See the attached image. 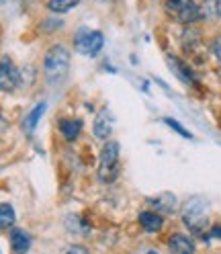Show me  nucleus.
<instances>
[{"label":"nucleus","mask_w":221,"mask_h":254,"mask_svg":"<svg viewBox=\"0 0 221 254\" xmlns=\"http://www.w3.org/2000/svg\"><path fill=\"white\" fill-rule=\"evenodd\" d=\"M43 70H45V76L50 78L52 82H61L70 70V52L59 43L54 45L52 50L45 54Z\"/></svg>","instance_id":"nucleus-1"},{"label":"nucleus","mask_w":221,"mask_h":254,"mask_svg":"<svg viewBox=\"0 0 221 254\" xmlns=\"http://www.w3.org/2000/svg\"><path fill=\"white\" fill-rule=\"evenodd\" d=\"M182 221L195 234H203L209 226V205L203 199H191L182 207Z\"/></svg>","instance_id":"nucleus-2"},{"label":"nucleus","mask_w":221,"mask_h":254,"mask_svg":"<svg viewBox=\"0 0 221 254\" xmlns=\"http://www.w3.org/2000/svg\"><path fill=\"white\" fill-rule=\"evenodd\" d=\"M166 12L182 25H195L203 19V10L193 0H168Z\"/></svg>","instance_id":"nucleus-3"},{"label":"nucleus","mask_w":221,"mask_h":254,"mask_svg":"<svg viewBox=\"0 0 221 254\" xmlns=\"http://www.w3.org/2000/svg\"><path fill=\"white\" fill-rule=\"evenodd\" d=\"M119 172V144L117 141H107L101 152L99 162V179L101 183H113Z\"/></svg>","instance_id":"nucleus-4"},{"label":"nucleus","mask_w":221,"mask_h":254,"mask_svg":"<svg viewBox=\"0 0 221 254\" xmlns=\"http://www.w3.org/2000/svg\"><path fill=\"white\" fill-rule=\"evenodd\" d=\"M105 45V37L101 31H88V29H82L78 31L76 37H74V47L76 52H80L82 56H90L94 58Z\"/></svg>","instance_id":"nucleus-5"},{"label":"nucleus","mask_w":221,"mask_h":254,"mask_svg":"<svg viewBox=\"0 0 221 254\" xmlns=\"http://www.w3.org/2000/svg\"><path fill=\"white\" fill-rule=\"evenodd\" d=\"M19 82H21V74L17 66L8 58H4L0 62V92H12L19 86Z\"/></svg>","instance_id":"nucleus-6"},{"label":"nucleus","mask_w":221,"mask_h":254,"mask_svg":"<svg viewBox=\"0 0 221 254\" xmlns=\"http://www.w3.org/2000/svg\"><path fill=\"white\" fill-rule=\"evenodd\" d=\"M92 133L97 139H109L110 133H113V121L109 117V111L103 109L101 113L94 117V125H92Z\"/></svg>","instance_id":"nucleus-7"},{"label":"nucleus","mask_w":221,"mask_h":254,"mask_svg":"<svg viewBox=\"0 0 221 254\" xmlns=\"http://www.w3.org/2000/svg\"><path fill=\"white\" fill-rule=\"evenodd\" d=\"M168 248L172 254H195V244L184 234H172L168 238Z\"/></svg>","instance_id":"nucleus-8"},{"label":"nucleus","mask_w":221,"mask_h":254,"mask_svg":"<svg viewBox=\"0 0 221 254\" xmlns=\"http://www.w3.org/2000/svg\"><path fill=\"white\" fill-rule=\"evenodd\" d=\"M168 64H170V70L174 72L180 80L184 82V84H195L197 82V76H195V72H193V68H188L184 62H180L178 58H172V56H168Z\"/></svg>","instance_id":"nucleus-9"},{"label":"nucleus","mask_w":221,"mask_h":254,"mask_svg":"<svg viewBox=\"0 0 221 254\" xmlns=\"http://www.w3.org/2000/svg\"><path fill=\"white\" fill-rule=\"evenodd\" d=\"M139 226L144 228V232H148V234H156V232L162 230L164 219L158 211H141L139 213Z\"/></svg>","instance_id":"nucleus-10"},{"label":"nucleus","mask_w":221,"mask_h":254,"mask_svg":"<svg viewBox=\"0 0 221 254\" xmlns=\"http://www.w3.org/2000/svg\"><path fill=\"white\" fill-rule=\"evenodd\" d=\"M148 203L158 213H172L176 209V197L172 193H164L160 197H152V199H148Z\"/></svg>","instance_id":"nucleus-11"},{"label":"nucleus","mask_w":221,"mask_h":254,"mask_svg":"<svg viewBox=\"0 0 221 254\" xmlns=\"http://www.w3.org/2000/svg\"><path fill=\"white\" fill-rule=\"evenodd\" d=\"M59 131L68 141H74L82 131V121L80 119H64V121H59Z\"/></svg>","instance_id":"nucleus-12"},{"label":"nucleus","mask_w":221,"mask_h":254,"mask_svg":"<svg viewBox=\"0 0 221 254\" xmlns=\"http://www.w3.org/2000/svg\"><path fill=\"white\" fill-rule=\"evenodd\" d=\"M10 246H12L14 252L23 254V252H27L29 246H31V238H29L23 230H12V232H10Z\"/></svg>","instance_id":"nucleus-13"},{"label":"nucleus","mask_w":221,"mask_h":254,"mask_svg":"<svg viewBox=\"0 0 221 254\" xmlns=\"http://www.w3.org/2000/svg\"><path fill=\"white\" fill-rule=\"evenodd\" d=\"M17 221V215H14L12 205L8 203H0V230H10Z\"/></svg>","instance_id":"nucleus-14"},{"label":"nucleus","mask_w":221,"mask_h":254,"mask_svg":"<svg viewBox=\"0 0 221 254\" xmlns=\"http://www.w3.org/2000/svg\"><path fill=\"white\" fill-rule=\"evenodd\" d=\"M203 19H221V0H203Z\"/></svg>","instance_id":"nucleus-15"},{"label":"nucleus","mask_w":221,"mask_h":254,"mask_svg":"<svg viewBox=\"0 0 221 254\" xmlns=\"http://www.w3.org/2000/svg\"><path fill=\"white\" fill-rule=\"evenodd\" d=\"M45 109H47V105H45V103H39V105L27 115V119H25V131H27V133H31V131L35 129V125L39 123L41 115L45 113Z\"/></svg>","instance_id":"nucleus-16"},{"label":"nucleus","mask_w":221,"mask_h":254,"mask_svg":"<svg viewBox=\"0 0 221 254\" xmlns=\"http://www.w3.org/2000/svg\"><path fill=\"white\" fill-rule=\"evenodd\" d=\"M78 2H80V0H50V2H47V8L52 12H68Z\"/></svg>","instance_id":"nucleus-17"},{"label":"nucleus","mask_w":221,"mask_h":254,"mask_svg":"<svg viewBox=\"0 0 221 254\" xmlns=\"http://www.w3.org/2000/svg\"><path fill=\"white\" fill-rule=\"evenodd\" d=\"M166 125H168V127H172L174 131H178V133H180L182 137H186V139H191V137H193L191 133H188V129H184V127H182L178 121H174V119H166Z\"/></svg>","instance_id":"nucleus-18"},{"label":"nucleus","mask_w":221,"mask_h":254,"mask_svg":"<svg viewBox=\"0 0 221 254\" xmlns=\"http://www.w3.org/2000/svg\"><path fill=\"white\" fill-rule=\"evenodd\" d=\"M211 52H213V56L217 58V62H219V66H221V35L213 39V43H211Z\"/></svg>","instance_id":"nucleus-19"},{"label":"nucleus","mask_w":221,"mask_h":254,"mask_svg":"<svg viewBox=\"0 0 221 254\" xmlns=\"http://www.w3.org/2000/svg\"><path fill=\"white\" fill-rule=\"evenodd\" d=\"M64 254H90V252H88L84 246H70Z\"/></svg>","instance_id":"nucleus-20"},{"label":"nucleus","mask_w":221,"mask_h":254,"mask_svg":"<svg viewBox=\"0 0 221 254\" xmlns=\"http://www.w3.org/2000/svg\"><path fill=\"white\" fill-rule=\"evenodd\" d=\"M4 127H6V121H4V117H2V115H0V133L4 131Z\"/></svg>","instance_id":"nucleus-21"},{"label":"nucleus","mask_w":221,"mask_h":254,"mask_svg":"<svg viewBox=\"0 0 221 254\" xmlns=\"http://www.w3.org/2000/svg\"><path fill=\"white\" fill-rule=\"evenodd\" d=\"M148 254H158V252H148Z\"/></svg>","instance_id":"nucleus-22"}]
</instances>
